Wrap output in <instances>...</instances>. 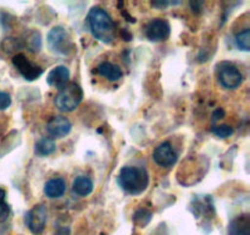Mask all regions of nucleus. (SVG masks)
Segmentation results:
<instances>
[{"label": "nucleus", "mask_w": 250, "mask_h": 235, "mask_svg": "<svg viewBox=\"0 0 250 235\" xmlns=\"http://www.w3.org/2000/svg\"><path fill=\"white\" fill-rule=\"evenodd\" d=\"M87 24L95 39L104 44H110L116 37V26L111 16L100 6H94L87 15Z\"/></svg>", "instance_id": "obj_1"}, {"label": "nucleus", "mask_w": 250, "mask_h": 235, "mask_svg": "<svg viewBox=\"0 0 250 235\" xmlns=\"http://www.w3.org/2000/svg\"><path fill=\"white\" fill-rule=\"evenodd\" d=\"M117 183L125 192L129 195H141L149 186V174L144 168L127 165L120 170Z\"/></svg>", "instance_id": "obj_2"}, {"label": "nucleus", "mask_w": 250, "mask_h": 235, "mask_svg": "<svg viewBox=\"0 0 250 235\" xmlns=\"http://www.w3.org/2000/svg\"><path fill=\"white\" fill-rule=\"evenodd\" d=\"M83 99V91L80 85L75 82H68L63 88L59 90L55 95L54 104L60 112H73L80 105Z\"/></svg>", "instance_id": "obj_3"}, {"label": "nucleus", "mask_w": 250, "mask_h": 235, "mask_svg": "<svg viewBox=\"0 0 250 235\" xmlns=\"http://www.w3.org/2000/svg\"><path fill=\"white\" fill-rule=\"evenodd\" d=\"M46 44L50 51L59 55H68L75 49V43L67 29L62 26H55L48 32Z\"/></svg>", "instance_id": "obj_4"}, {"label": "nucleus", "mask_w": 250, "mask_h": 235, "mask_svg": "<svg viewBox=\"0 0 250 235\" xmlns=\"http://www.w3.org/2000/svg\"><path fill=\"white\" fill-rule=\"evenodd\" d=\"M216 76L220 85L226 90H236L243 82V73L229 61H221L217 64Z\"/></svg>", "instance_id": "obj_5"}, {"label": "nucleus", "mask_w": 250, "mask_h": 235, "mask_svg": "<svg viewBox=\"0 0 250 235\" xmlns=\"http://www.w3.org/2000/svg\"><path fill=\"white\" fill-rule=\"evenodd\" d=\"M12 64L17 69L22 77L27 81H34L43 73V69L36 63L29 60L24 54L19 53L12 56Z\"/></svg>", "instance_id": "obj_6"}, {"label": "nucleus", "mask_w": 250, "mask_h": 235, "mask_svg": "<svg viewBox=\"0 0 250 235\" xmlns=\"http://www.w3.org/2000/svg\"><path fill=\"white\" fill-rule=\"evenodd\" d=\"M24 223L32 234L41 235L46 224V207L44 205H37L24 215Z\"/></svg>", "instance_id": "obj_7"}, {"label": "nucleus", "mask_w": 250, "mask_h": 235, "mask_svg": "<svg viewBox=\"0 0 250 235\" xmlns=\"http://www.w3.org/2000/svg\"><path fill=\"white\" fill-rule=\"evenodd\" d=\"M170 33V24L165 19L150 20L146 26V36L151 42L166 41Z\"/></svg>", "instance_id": "obj_8"}, {"label": "nucleus", "mask_w": 250, "mask_h": 235, "mask_svg": "<svg viewBox=\"0 0 250 235\" xmlns=\"http://www.w3.org/2000/svg\"><path fill=\"white\" fill-rule=\"evenodd\" d=\"M153 159L158 165L170 168L177 162L178 154L170 142H163L154 149Z\"/></svg>", "instance_id": "obj_9"}, {"label": "nucleus", "mask_w": 250, "mask_h": 235, "mask_svg": "<svg viewBox=\"0 0 250 235\" xmlns=\"http://www.w3.org/2000/svg\"><path fill=\"white\" fill-rule=\"evenodd\" d=\"M72 129V124L67 118L62 115H56L53 117L48 122H46V132L53 140L62 139L67 136Z\"/></svg>", "instance_id": "obj_10"}, {"label": "nucleus", "mask_w": 250, "mask_h": 235, "mask_svg": "<svg viewBox=\"0 0 250 235\" xmlns=\"http://www.w3.org/2000/svg\"><path fill=\"white\" fill-rule=\"evenodd\" d=\"M46 82L49 86L61 90L70 82V70L65 65H58L49 71L46 76Z\"/></svg>", "instance_id": "obj_11"}, {"label": "nucleus", "mask_w": 250, "mask_h": 235, "mask_svg": "<svg viewBox=\"0 0 250 235\" xmlns=\"http://www.w3.org/2000/svg\"><path fill=\"white\" fill-rule=\"evenodd\" d=\"M43 192L48 198H60L66 192V181L62 178L49 179L44 185Z\"/></svg>", "instance_id": "obj_12"}, {"label": "nucleus", "mask_w": 250, "mask_h": 235, "mask_svg": "<svg viewBox=\"0 0 250 235\" xmlns=\"http://www.w3.org/2000/svg\"><path fill=\"white\" fill-rule=\"evenodd\" d=\"M227 232L229 235H250V217L248 213L232 219Z\"/></svg>", "instance_id": "obj_13"}, {"label": "nucleus", "mask_w": 250, "mask_h": 235, "mask_svg": "<svg viewBox=\"0 0 250 235\" xmlns=\"http://www.w3.org/2000/svg\"><path fill=\"white\" fill-rule=\"evenodd\" d=\"M97 72L99 73L102 77H105L106 80L115 82L119 81L122 77L124 72H122L121 68L116 64H112L110 61H103L97 66Z\"/></svg>", "instance_id": "obj_14"}, {"label": "nucleus", "mask_w": 250, "mask_h": 235, "mask_svg": "<svg viewBox=\"0 0 250 235\" xmlns=\"http://www.w3.org/2000/svg\"><path fill=\"white\" fill-rule=\"evenodd\" d=\"M93 188H94L93 181L92 179L88 178V176L78 175L77 178H75V180L72 181V191L76 195L82 196V197L90 195V193L93 192Z\"/></svg>", "instance_id": "obj_15"}, {"label": "nucleus", "mask_w": 250, "mask_h": 235, "mask_svg": "<svg viewBox=\"0 0 250 235\" xmlns=\"http://www.w3.org/2000/svg\"><path fill=\"white\" fill-rule=\"evenodd\" d=\"M56 149L55 140L51 137H42L36 142V153L39 156H49Z\"/></svg>", "instance_id": "obj_16"}, {"label": "nucleus", "mask_w": 250, "mask_h": 235, "mask_svg": "<svg viewBox=\"0 0 250 235\" xmlns=\"http://www.w3.org/2000/svg\"><path fill=\"white\" fill-rule=\"evenodd\" d=\"M234 43L239 50L249 51L250 50V29L244 28L239 31L234 37Z\"/></svg>", "instance_id": "obj_17"}, {"label": "nucleus", "mask_w": 250, "mask_h": 235, "mask_svg": "<svg viewBox=\"0 0 250 235\" xmlns=\"http://www.w3.org/2000/svg\"><path fill=\"white\" fill-rule=\"evenodd\" d=\"M26 47L32 53H38L39 49L42 48V37L41 33L37 31H32L28 36L26 37Z\"/></svg>", "instance_id": "obj_18"}, {"label": "nucleus", "mask_w": 250, "mask_h": 235, "mask_svg": "<svg viewBox=\"0 0 250 235\" xmlns=\"http://www.w3.org/2000/svg\"><path fill=\"white\" fill-rule=\"evenodd\" d=\"M10 206L6 201V191L0 188V223H4L9 218Z\"/></svg>", "instance_id": "obj_19"}, {"label": "nucleus", "mask_w": 250, "mask_h": 235, "mask_svg": "<svg viewBox=\"0 0 250 235\" xmlns=\"http://www.w3.org/2000/svg\"><path fill=\"white\" fill-rule=\"evenodd\" d=\"M151 219V213L146 210H138L133 215V220L138 227L144 228L146 227Z\"/></svg>", "instance_id": "obj_20"}, {"label": "nucleus", "mask_w": 250, "mask_h": 235, "mask_svg": "<svg viewBox=\"0 0 250 235\" xmlns=\"http://www.w3.org/2000/svg\"><path fill=\"white\" fill-rule=\"evenodd\" d=\"M211 132L215 135V136L220 137V139H226V137H229L232 134H233V129H232L229 125H219V126L211 127Z\"/></svg>", "instance_id": "obj_21"}, {"label": "nucleus", "mask_w": 250, "mask_h": 235, "mask_svg": "<svg viewBox=\"0 0 250 235\" xmlns=\"http://www.w3.org/2000/svg\"><path fill=\"white\" fill-rule=\"evenodd\" d=\"M11 105V95L0 91V110H5Z\"/></svg>", "instance_id": "obj_22"}, {"label": "nucleus", "mask_w": 250, "mask_h": 235, "mask_svg": "<svg viewBox=\"0 0 250 235\" xmlns=\"http://www.w3.org/2000/svg\"><path fill=\"white\" fill-rule=\"evenodd\" d=\"M224 115H225L224 109H221V108H217V109L212 113V121H217V120L222 119V117H224Z\"/></svg>", "instance_id": "obj_23"}, {"label": "nucleus", "mask_w": 250, "mask_h": 235, "mask_svg": "<svg viewBox=\"0 0 250 235\" xmlns=\"http://www.w3.org/2000/svg\"><path fill=\"white\" fill-rule=\"evenodd\" d=\"M122 37H125V38H126V41H131V38H132L131 33H129L128 31H126V29H124V31H122Z\"/></svg>", "instance_id": "obj_24"}]
</instances>
